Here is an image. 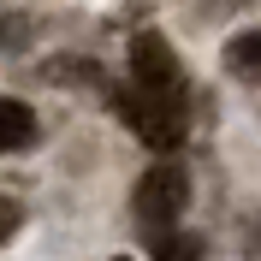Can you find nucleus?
Masks as SVG:
<instances>
[{"label":"nucleus","instance_id":"nucleus-1","mask_svg":"<svg viewBox=\"0 0 261 261\" xmlns=\"http://www.w3.org/2000/svg\"><path fill=\"white\" fill-rule=\"evenodd\" d=\"M119 119H125L148 148H178L184 143L178 89H143V83H137V95H119Z\"/></svg>","mask_w":261,"mask_h":261},{"label":"nucleus","instance_id":"nucleus-2","mask_svg":"<svg viewBox=\"0 0 261 261\" xmlns=\"http://www.w3.org/2000/svg\"><path fill=\"white\" fill-rule=\"evenodd\" d=\"M190 202V178L178 166H148L143 184H137V220L143 226H172Z\"/></svg>","mask_w":261,"mask_h":261},{"label":"nucleus","instance_id":"nucleus-3","mask_svg":"<svg viewBox=\"0 0 261 261\" xmlns=\"http://www.w3.org/2000/svg\"><path fill=\"white\" fill-rule=\"evenodd\" d=\"M130 77L143 89H178L184 71H178V54L166 48L154 30H143V36H130Z\"/></svg>","mask_w":261,"mask_h":261},{"label":"nucleus","instance_id":"nucleus-4","mask_svg":"<svg viewBox=\"0 0 261 261\" xmlns=\"http://www.w3.org/2000/svg\"><path fill=\"white\" fill-rule=\"evenodd\" d=\"M36 143V113L24 101L0 95V154H12V148H30Z\"/></svg>","mask_w":261,"mask_h":261},{"label":"nucleus","instance_id":"nucleus-5","mask_svg":"<svg viewBox=\"0 0 261 261\" xmlns=\"http://www.w3.org/2000/svg\"><path fill=\"white\" fill-rule=\"evenodd\" d=\"M226 60H231V71H244V77H261V30H244V36L226 48Z\"/></svg>","mask_w":261,"mask_h":261},{"label":"nucleus","instance_id":"nucleus-6","mask_svg":"<svg viewBox=\"0 0 261 261\" xmlns=\"http://www.w3.org/2000/svg\"><path fill=\"white\" fill-rule=\"evenodd\" d=\"M154 261H196V244L190 238H161L154 244Z\"/></svg>","mask_w":261,"mask_h":261}]
</instances>
